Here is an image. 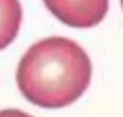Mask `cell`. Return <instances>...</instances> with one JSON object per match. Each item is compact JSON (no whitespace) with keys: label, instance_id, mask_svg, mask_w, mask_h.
Returning <instances> with one entry per match:
<instances>
[{"label":"cell","instance_id":"1","mask_svg":"<svg viewBox=\"0 0 123 117\" xmlns=\"http://www.w3.org/2000/svg\"><path fill=\"white\" fill-rule=\"evenodd\" d=\"M91 80L86 51L71 39L47 37L31 46L17 68V85L34 105L61 109L76 102Z\"/></svg>","mask_w":123,"mask_h":117},{"label":"cell","instance_id":"2","mask_svg":"<svg viewBox=\"0 0 123 117\" xmlns=\"http://www.w3.org/2000/svg\"><path fill=\"white\" fill-rule=\"evenodd\" d=\"M42 2L62 24L76 29H89L105 19L110 0H42Z\"/></svg>","mask_w":123,"mask_h":117},{"label":"cell","instance_id":"3","mask_svg":"<svg viewBox=\"0 0 123 117\" xmlns=\"http://www.w3.org/2000/svg\"><path fill=\"white\" fill-rule=\"evenodd\" d=\"M22 7L19 0H0V49L7 48L19 34Z\"/></svg>","mask_w":123,"mask_h":117},{"label":"cell","instance_id":"4","mask_svg":"<svg viewBox=\"0 0 123 117\" xmlns=\"http://www.w3.org/2000/svg\"><path fill=\"white\" fill-rule=\"evenodd\" d=\"M0 117H32V115L24 114L20 110H2L0 112Z\"/></svg>","mask_w":123,"mask_h":117},{"label":"cell","instance_id":"5","mask_svg":"<svg viewBox=\"0 0 123 117\" xmlns=\"http://www.w3.org/2000/svg\"><path fill=\"white\" fill-rule=\"evenodd\" d=\"M121 7H123V0H121Z\"/></svg>","mask_w":123,"mask_h":117}]
</instances>
